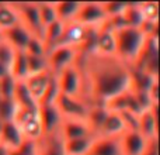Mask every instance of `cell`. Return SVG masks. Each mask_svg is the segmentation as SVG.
Wrapping results in <instances>:
<instances>
[{
    "mask_svg": "<svg viewBox=\"0 0 160 155\" xmlns=\"http://www.w3.org/2000/svg\"><path fill=\"white\" fill-rule=\"evenodd\" d=\"M78 67L86 83V100L90 104H105L131 90V67L118 56L97 52L80 54Z\"/></svg>",
    "mask_w": 160,
    "mask_h": 155,
    "instance_id": "6da1fadb",
    "label": "cell"
},
{
    "mask_svg": "<svg viewBox=\"0 0 160 155\" xmlns=\"http://www.w3.org/2000/svg\"><path fill=\"white\" fill-rule=\"evenodd\" d=\"M117 37V56L122 62L132 68L141 58L145 47L148 44L149 35L145 34L141 28L125 27L115 31Z\"/></svg>",
    "mask_w": 160,
    "mask_h": 155,
    "instance_id": "7a4b0ae2",
    "label": "cell"
},
{
    "mask_svg": "<svg viewBox=\"0 0 160 155\" xmlns=\"http://www.w3.org/2000/svg\"><path fill=\"white\" fill-rule=\"evenodd\" d=\"M58 83L61 89V94L70 97H79L86 100V83L83 78L82 69L78 64L66 68L58 73Z\"/></svg>",
    "mask_w": 160,
    "mask_h": 155,
    "instance_id": "3957f363",
    "label": "cell"
},
{
    "mask_svg": "<svg viewBox=\"0 0 160 155\" xmlns=\"http://www.w3.org/2000/svg\"><path fill=\"white\" fill-rule=\"evenodd\" d=\"M79 55H80V51L78 48L66 47V45H56L55 48L48 51L47 54L49 72L58 75L61 71L75 65L78 62Z\"/></svg>",
    "mask_w": 160,
    "mask_h": 155,
    "instance_id": "277c9868",
    "label": "cell"
},
{
    "mask_svg": "<svg viewBox=\"0 0 160 155\" xmlns=\"http://www.w3.org/2000/svg\"><path fill=\"white\" fill-rule=\"evenodd\" d=\"M13 121L20 127V130H21L25 140L38 141V140H41V137L44 136V134H42L41 121H39L38 109H37V110L18 109Z\"/></svg>",
    "mask_w": 160,
    "mask_h": 155,
    "instance_id": "5b68a950",
    "label": "cell"
},
{
    "mask_svg": "<svg viewBox=\"0 0 160 155\" xmlns=\"http://www.w3.org/2000/svg\"><path fill=\"white\" fill-rule=\"evenodd\" d=\"M55 106L58 107L59 113L62 114L63 119L86 120L87 119V114H88V110H90L91 104L84 99L59 94Z\"/></svg>",
    "mask_w": 160,
    "mask_h": 155,
    "instance_id": "8992f818",
    "label": "cell"
},
{
    "mask_svg": "<svg viewBox=\"0 0 160 155\" xmlns=\"http://www.w3.org/2000/svg\"><path fill=\"white\" fill-rule=\"evenodd\" d=\"M107 21V16L100 2H82L75 23L83 27H100Z\"/></svg>",
    "mask_w": 160,
    "mask_h": 155,
    "instance_id": "52a82bcc",
    "label": "cell"
},
{
    "mask_svg": "<svg viewBox=\"0 0 160 155\" xmlns=\"http://www.w3.org/2000/svg\"><path fill=\"white\" fill-rule=\"evenodd\" d=\"M16 8L18 11L20 16V23L30 31L32 35L41 37L42 35V28L41 20H39V13H38V2L37 3H14Z\"/></svg>",
    "mask_w": 160,
    "mask_h": 155,
    "instance_id": "ba28073f",
    "label": "cell"
},
{
    "mask_svg": "<svg viewBox=\"0 0 160 155\" xmlns=\"http://www.w3.org/2000/svg\"><path fill=\"white\" fill-rule=\"evenodd\" d=\"M96 52L107 56H117V37L115 30L107 21L97 30Z\"/></svg>",
    "mask_w": 160,
    "mask_h": 155,
    "instance_id": "9c48e42d",
    "label": "cell"
},
{
    "mask_svg": "<svg viewBox=\"0 0 160 155\" xmlns=\"http://www.w3.org/2000/svg\"><path fill=\"white\" fill-rule=\"evenodd\" d=\"M149 140L143 137L139 131L127 130L119 137V145H121L122 155H142L146 150Z\"/></svg>",
    "mask_w": 160,
    "mask_h": 155,
    "instance_id": "30bf717a",
    "label": "cell"
},
{
    "mask_svg": "<svg viewBox=\"0 0 160 155\" xmlns=\"http://www.w3.org/2000/svg\"><path fill=\"white\" fill-rule=\"evenodd\" d=\"M38 114H39V121H41L42 134L44 136H49V134L59 131V127H61V123L63 120V117L59 113L58 107L55 104L39 106Z\"/></svg>",
    "mask_w": 160,
    "mask_h": 155,
    "instance_id": "8fae6325",
    "label": "cell"
},
{
    "mask_svg": "<svg viewBox=\"0 0 160 155\" xmlns=\"http://www.w3.org/2000/svg\"><path fill=\"white\" fill-rule=\"evenodd\" d=\"M59 134L66 140H75V138H82V137L87 136H96L91 131L90 126L86 120H78V119H63L59 127Z\"/></svg>",
    "mask_w": 160,
    "mask_h": 155,
    "instance_id": "7c38bea8",
    "label": "cell"
},
{
    "mask_svg": "<svg viewBox=\"0 0 160 155\" xmlns=\"http://www.w3.org/2000/svg\"><path fill=\"white\" fill-rule=\"evenodd\" d=\"M158 106H153L149 110H145L139 114L138 131L148 140L159 138V126H158Z\"/></svg>",
    "mask_w": 160,
    "mask_h": 155,
    "instance_id": "4fadbf2b",
    "label": "cell"
},
{
    "mask_svg": "<svg viewBox=\"0 0 160 155\" xmlns=\"http://www.w3.org/2000/svg\"><path fill=\"white\" fill-rule=\"evenodd\" d=\"M31 35L32 34L20 23V24L14 25V27L8 28V30L2 31L0 33V40L10 44L16 51H25V47H27Z\"/></svg>",
    "mask_w": 160,
    "mask_h": 155,
    "instance_id": "5bb4252c",
    "label": "cell"
},
{
    "mask_svg": "<svg viewBox=\"0 0 160 155\" xmlns=\"http://www.w3.org/2000/svg\"><path fill=\"white\" fill-rule=\"evenodd\" d=\"M25 141L20 127L14 121L3 123L0 128V144L8 151L17 150Z\"/></svg>",
    "mask_w": 160,
    "mask_h": 155,
    "instance_id": "9a60e30c",
    "label": "cell"
},
{
    "mask_svg": "<svg viewBox=\"0 0 160 155\" xmlns=\"http://www.w3.org/2000/svg\"><path fill=\"white\" fill-rule=\"evenodd\" d=\"M88 155H122L119 137L97 136L93 141Z\"/></svg>",
    "mask_w": 160,
    "mask_h": 155,
    "instance_id": "2e32d148",
    "label": "cell"
},
{
    "mask_svg": "<svg viewBox=\"0 0 160 155\" xmlns=\"http://www.w3.org/2000/svg\"><path fill=\"white\" fill-rule=\"evenodd\" d=\"M88 27H83V25L78 24V23H69L65 24V30H63V35H62L61 41L58 45H66V47H73L78 48L80 51L83 41H84L86 33H87Z\"/></svg>",
    "mask_w": 160,
    "mask_h": 155,
    "instance_id": "e0dca14e",
    "label": "cell"
},
{
    "mask_svg": "<svg viewBox=\"0 0 160 155\" xmlns=\"http://www.w3.org/2000/svg\"><path fill=\"white\" fill-rule=\"evenodd\" d=\"M38 155H65L63 138L59 131L49 136H42L38 140Z\"/></svg>",
    "mask_w": 160,
    "mask_h": 155,
    "instance_id": "ac0fdd59",
    "label": "cell"
},
{
    "mask_svg": "<svg viewBox=\"0 0 160 155\" xmlns=\"http://www.w3.org/2000/svg\"><path fill=\"white\" fill-rule=\"evenodd\" d=\"M125 131H127V128H125V124H124V121H122L121 114L108 110L107 117H105L104 123H102L101 128H100V131H98V136L121 137Z\"/></svg>",
    "mask_w": 160,
    "mask_h": 155,
    "instance_id": "d6986e66",
    "label": "cell"
},
{
    "mask_svg": "<svg viewBox=\"0 0 160 155\" xmlns=\"http://www.w3.org/2000/svg\"><path fill=\"white\" fill-rule=\"evenodd\" d=\"M51 72H44V73H37V75H30L24 79V83L27 86V89L30 90V93L32 94V97L38 102H41L42 96L45 93V89L49 82Z\"/></svg>",
    "mask_w": 160,
    "mask_h": 155,
    "instance_id": "ffe728a7",
    "label": "cell"
},
{
    "mask_svg": "<svg viewBox=\"0 0 160 155\" xmlns=\"http://www.w3.org/2000/svg\"><path fill=\"white\" fill-rule=\"evenodd\" d=\"M14 103L18 109H25V110H37L39 107L38 102L32 97L30 90L27 89L24 80H17L16 90H14Z\"/></svg>",
    "mask_w": 160,
    "mask_h": 155,
    "instance_id": "44dd1931",
    "label": "cell"
},
{
    "mask_svg": "<svg viewBox=\"0 0 160 155\" xmlns=\"http://www.w3.org/2000/svg\"><path fill=\"white\" fill-rule=\"evenodd\" d=\"M96 137L97 136H87V137H82V138L63 141L65 155H88Z\"/></svg>",
    "mask_w": 160,
    "mask_h": 155,
    "instance_id": "7402d4cb",
    "label": "cell"
},
{
    "mask_svg": "<svg viewBox=\"0 0 160 155\" xmlns=\"http://www.w3.org/2000/svg\"><path fill=\"white\" fill-rule=\"evenodd\" d=\"M80 6H82V2H55L58 21L63 24L73 23L80 10Z\"/></svg>",
    "mask_w": 160,
    "mask_h": 155,
    "instance_id": "603a6c76",
    "label": "cell"
},
{
    "mask_svg": "<svg viewBox=\"0 0 160 155\" xmlns=\"http://www.w3.org/2000/svg\"><path fill=\"white\" fill-rule=\"evenodd\" d=\"M20 24V16L14 3H0V33Z\"/></svg>",
    "mask_w": 160,
    "mask_h": 155,
    "instance_id": "cb8c5ba5",
    "label": "cell"
},
{
    "mask_svg": "<svg viewBox=\"0 0 160 155\" xmlns=\"http://www.w3.org/2000/svg\"><path fill=\"white\" fill-rule=\"evenodd\" d=\"M63 30H65V24L61 21H55L53 24L44 28L41 38L44 41L45 47H47V51H51L52 48H55L59 44L62 35H63Z\"/></svg>",
    "mask_w": 160,
    "mask_h": 155,
    "instance_id": "d4e9b609",
    "label": "cell"
},
{
    "mask_svg": "<svg viewBox=\"0 0 160 155\" xmlns=\"http://www.w3.org/2000/svg\"><path fill=\"white\" fill-rule=\"evenodd\" d=\"M107 114H108V110L105 109V106H102V104H91L90 106V110H88L86 121L88 123L91 131H93L96 136H98V131H100V128H101Z\"/></svg>",
    "mask_w": 160,
    "mask_h": 155,
    "instance_id": "484cf974",
    "label": "cell"
},
{
    "mask_svg": "<svg viewBox=\"0 0 160 155\" xmlns=\"http://www.w3.org/2000/svg\"><path fill=\"white\" fill-rule=\"evenodd\" d=\"M8 73L16 80H24L28 76L27 54L24 51H17L16 52L13 62H11V67L8 69Z\"/></svg>",
    "mask_w": 160,
    "mask_h": 155,
    "instance_id": "4316f807",
    "label": "cell"
},
{
    "mask_svg": "<svg viewBox=\"0 0 160 155\" xmlns=\"http://www.w3.org/2000/svg\"><path fill=\"white\" fill-rule=\"evenodd\" d=\"M122 17L125 20L127 27L131 28H141L145 23V17L142 14L139 3H127V8H125Z\"/></svg>",
    "mask_w": 160,
    "mask_h": 155,
    "instance_id": "83f0119b",
    "label": "cell"
},
{
    "mask_svg": "<svg viewBox=\"0 0 160 155\" xmlns=\"http://www.w3.org/2000/svg\"><path fill=\"white\" fill-rule=\"evenodd\" d=\"M38 13H39V20H41L42 28L58 21V16H56V10H55V2H38Z\"/></svg>",
    "mask_w": 160,
    "mask_h": 155,
    "instance_id": "f1b7e54d",
    "label": "cell"
},
{
    "mask_svg": "<svg viewBox=\"0 0 160 155\" xmlns=\"http://www.w3.org/2000/svg\"><path fill=\"white\" fill-rule=\"evenodd\" d=\"M59 94H61V89H59L58 76H56L55 73H51L49 82H48V86H47V89H45V93H44V96H42L41 102H39V106L55 104L58 97H59Z\"/></svg>",
    "mask_w": 160,
    "mask_h": 155,
    "instance_id": "f546056e",
    "label": "cell"
},
{
    "mask_svg": "<svg viewBox=\"0 0 160 155\" xmlns=\"http://www.w3.org/2000/svg\"><path fill=\"white\" fill-rule=\"evenodd\" d=\"M27 62H28V76L30 75H37V73L49 72L47 55L35 56V55H28L27 54Z\"/></svg>",
    "mask_w": 160,
    "mask_h": 155,
    "instance_id": "4dcf8cb0",
    "label": "cell"
},
{
    "mask_svg": "<svg viewBox=\"0 0 160 155\" xmlns=\"http://www.w3.org/2000/svg\"><path fill=\"white\" fill-rule=\"evenodd\" d=\"M17 110H18V107L14 103V100L2 99L0 97V121L2 123L13 121L14 117H16Z\"/></svg>",
    "mask_w": 160,
    "mask_h": 155,
    "instance_id": "1f68e13d",
    "label": "cell"
},
{
    "mask_svg": "<svg viewBox=\"0 0 160 155\" xmlns=\"http://www.w3.org/2000/svg\"><path fill=\"white\" fill-rule=\"evenodd\" d=\"M16 83H17V80L10 73L0 78V97L2 99L13 100L14 90H16Z\"/></svg>",
    "mask_w": 160,
    "mask_h": 155,
    "instance_id": "d6a6232c",
    "label": "cell"
},
{
    "mask_svg": "<svg viewBox=\"0 0 160 155\" xmlns=\"http://www.w3.org/2000/svg\"><path fill=\"white\" fill-rule=\"evenodd\" d=\"M25 54L28 55H35V56H44L47 55V47H45L44 41H42L41 37L37 35H31L30 41H28L27 47H25Z\"/></svg>",
    "mask_w": 160,
    "mask_h": 155,
    "instance_id": "836d02e7",
    "label": "cell"
},
{
    "mask_svg": "<svg viewBox=\"0 0 160 155\" xmlns=\"http://www.w3.org/2000/svg\"><path fill=\"white\" fill-rule=\"evenodd\" d=\"M141 6L142 14L145 17V21H152V23H159V4L156 2H149V3H139Z\"/></svg>",
    "mask_w": 160,
    "mask_h": 155,
    "instance_id": "e575fe53",
    "label": "cell"
},
{
    "mask_svg": "<svg viewBox=\"0 0 160 155\" xmlns=\"http://www.w3.org/2000/svg\"><path fill=\"white\" fill-rule=\"evenodd\" d=\"M17 51L11 47L10 44H7L6 41L0 40V62L4 65L7 69H10L11 62L14 59V55H16Z\"/></svg>",
    "mask_w": 160,
    "mask_h": 155,
    "instance_id": "d590c367",
    "label": "cell"
},
{
    "mask_svg": "<svg viewBox=\"0 0 160 155\" xmlns=\"http://www.w3.org/2000/svg\"><path fill=\"white\" fill-rule=\"evenodd\" d=\"M8 155H38V141L25 140L17 150L8 151Z\"/></svg>",
    "mask_w": 160,
    "mask_h": 155,
    "instance_id": "8d00e7d4",
    "label": "cell"
},
{
    "mask_svg": "<svg viewBox=\"0 0 160 155\" xmlns=\"http://www.w3.org/2000/svg\"><path fill=\"white\" fill-rule=\"evenodd\" d=\"M102 8H104V13L107 16V19H112V17L124 14L125 8H127V3L105 2V3H102Z\"/></svg>",
    "mask_w": 160,
    "mask_h": 155,
    "instance_id": "74e56055",
    "label": "cell"
},
{
    "mask_svg": "<svg viewBox=\"0 0 160 155\" xmlns=\"http://www.w3.org/2000/svg\"><path fill=\"white\" fill-rule=\"evenodd\" d=\"M142 155H159V138H152L148 142L146 150Z\"/></svg>",
    "mask_w": 160,
    "mask_h": 155,
    "instance_id": "f35d334b",
    "label": "cell"
},
{
    "mask_svg": "<svg viewBox=\"0 0 160 155\" xmlns=\"http://www.w3.org/2000/svg\"><path fill=\"white\" fill-rule=\"evenodd\" d=\"M7 73H8V69L2 64V62H0V78H3L4 75H7Z\"/></svg>",
    "mask_w": 160,
    "mask_h": 155,
    "instance_id": "ab89813d",
    "label": "cell"
},
{
    "mask_svg": "<svg viewBox=\"0 0 160 155\" xmlns=\"http://www.w3.org/2000/svg\"><path fill=\"white\" fill-rule=\"evenodd\" d=\"M0 155H8V150H6L2 144H0Z\"/></svg>",
    "mask_w": 160,
    "mask_h": 155,
    "instance_id": "60d3db41",
    "label": "cell"
}]
</instances>
